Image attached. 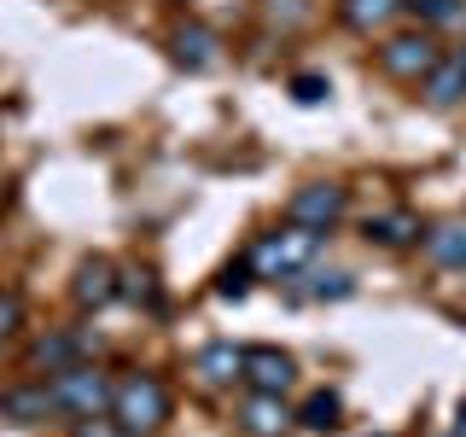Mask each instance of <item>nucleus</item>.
<instances>
[{
	"label": "nucleus",
	"mask_w": 466,
	"mask_h": 437,
	"mask_svg": "<svg viewBox=\"0 0 466 437\" xmlns=\"http://www.w3.org/2000/svg\"><path fill=\"white\" fill-rule=\"evenodd\" d=\"M455 437H466V402H461V420H455Z\"/></svg>",
	"instance_id": "a878e982"
},
{
	"label": "nucleus",
	"mask_w": 466,
	"mask_h": 437,
	"mask_svg": "<svg viewBox=\"0 0 466 437\" xmlns=\"http://www.w3.org/2000/svg\"><path fill=\"white\" fill-rule=\"evenodd\" d=\"M70 437H128V432L116 426L111 414H94V420H76V432H70Z\"/></svg>",
	"instance_id": "393cba45"
},
{
	"label": "nucleus",
	"mask_w": 466,
	"mask_h": 437,
	"mask_svg": "<svg viewBox=\"0 0 466 437\" xmlns=\"http://www.w3.org/2000/svg\"><path fill=\"white\" fill-rule=\"evenodd\" d=\"M420 94H426L437 111L461 106V99H466V53H443V58H437V70L420 82Z\"/></svg>",
	"instance_id": "9b49d317"
},
{
	"label": "nucleus",
	"mask_w": 466,
	"mask_h": 437,
	"mask_svg": "<svg viewBox=\"0 0 466 437\" xmlns=\"http://www.w3.org/2000/svg\"><path fill=\"white\" fill-rule=\"evenodd\" d=\"M123 298L128 303H146V310H157V286L146 269H123Z\"/></svg>",
	"instance_id": "412c9836"
},
{
	"label": "nucleus",
	"mask_w": 466,
	"mask_h": 437,
	"mask_svg": "<svg viewBox=\"0 0 466 437\" xmlns=\"http://www.w3.org/2000/svg\"><path fill=\"white\" fill-rule=\"evenodd\" d=\"M70 298L82 303V310H106V303L123 298V269L106 257H87L76 269V280H70Z\"/></svg>",
	"instance_id": "0eeeda50"
},
{
	"label": "nucleus",
	"mask_w": 466,
	"mask_h": 437,
	"mask_svg": "<svg viewBox=\"0 0 466 437\" xmlns=\"http://www.w3.org/2000/svg\"><path fill=\"white\" fill-rule=\"evenodd\" d=\"M339 414H344L339 391H315V397L298 408V426H309V432H339Z\"/></svg>",
	"instance_id": "f3484780"
},
{
	"label": "nucleus",
	"mask_w": 466,
	"mask_h": 437,
	"mask_svg": "<svg viewBox=\"0 0 466 437\" xmlns=\"http://www.w3.org/2000/svg\"><path fill=\"white\" fill-rule=\"evenodd\" d=\"M111 420L128 437H152L169 420L164 379H157V373H123V379H116V391H111Z\"/></svg>",
	"instance_id": "f03ea898"
},
{
	"label": "nucleus",
	"mask_w": 466,
	"mask_h": 437,
	"mask_svg": "<svg viewBox=\"0 0 466 437\" xmlns=\"http://www.w3.org/2000/svg\"><path fill=\"white\" fill-rule=\"evenodd\" d=\"M0 204H6V175H0Z\"/></svg>",
	"instance_id": "bb28decb"
},
{
	"label": "nucleus",
	"mask_w": 466,
	"mask_h": 437,
	"mask_svg": "<svg viewBox=\"0 0 466 437\" xmlns=\"http://www.w3.org/2000/svg\"><path fill=\"white\" fill-rule=\"evenodd\" d=\"M169 47H175V58H181L187 70H210V65H216V36H210L204 24H181Z\"/></svg>",
	"instance_id": "2eb2a0df"
},
{
	"label": "nucleus",
	"mask_w": 466,
	"mask_h": 437,
	"mask_svg": "<svg viewBox=\"0 0 466 437\" xmlns=\"http://www.w3.org/2000/svg\"><path fill=\"white\" fill-rule=\"evenodd\" d=\"M193 373H198L204 391H233L245 379V350L228 344V339H216V344H204L193 356Z\"/></svg>",
	"instance_id": "1a4fd4ad"
},
{
	"label": "nucleus",
	"mask_w": 466,
	"mask_h": 437,
	"mask_svg": "<svg viewBox=\"0 0 466 437\" xmlns=\"http://www.w3.org/2000/svg\"><path fill=\"white\" fill-rule=\"evenodd\" d=\"M245 385L268 391V397H286V391L298 385V361H291L286 350H274V344H251L245 350Z\"/></svg>",
	"instance_id": "423d86ee"
},
{
	"label": "nucleus",
	"mask_w": 466,
	"mask_h": 437,
	"mask_svg": "<svg viewBox=\"0 0 466 437\" xmlns=\"http://www.w3.org/2000/svg\"><path fill=\"white\" fill-rule=\"evenodd\" d=\"M368 239L385 245V251H402V245L426 239V228H420L414 210H385V216H368Z\"/></svg>",
	"instance_id": "ddd939ff"
},
{
	"label": "nucleus",
	"mask_w": 466,
	"mask_h": 437,
	"mask_svg": "<svg viewBox=\"0 0 466 437\" xmlns=\"http://www.w3.org/2000/svg\"><path fill=\"white\" fill-rule=\"evenodd\" d=\"M76 361H82V332H47V339H35V350H29V368L41 379L58 373V368H76Z\"/></svg>",
	"instance_id": "4468645a"
},
{
	"label": "nucleus",
	"mask_w": 466,
	"mask_h": 437,
	"mask_svg": "<svg viewBox=\"0 0 466 437\" xmlns=\"http://www.w3.org/2000/svg\"><path fill=\"white\" fill-rule=\"evenodd\" d=\"M47 385H53L58 414H70V420L111 414V391H116V379H106V373L94 368V361H76V368H58V373H47Z\"/></svg>",
	"instance_id": "7ed1b4c3"
},
{
	"label": "nucleus",
	"mask_w": 466,
	"mask_h": 437,
	"mask_svg": "<svg viewBox=\"0 0 466 437\" xmlns=\"http://www.w3.org/2000/svg\"><path fill=\"white\" fill-rule=\"evenodd\" d=\"M402 12V0H344V24L361 29V36H373V29H385L390 18Z\"/></svg>",
	"instance_id": "dca6fc26"
},
{
	"label": "nucleus",
	"mask_w": 466,
	"mask_h": 437,
	"mask_svg": "<svg viewBox=\"0 0 466 437\" xmlns=\"http://www.w3.org/2000/svg\"><path fill=\"white\" fill-rule=\"evenodd\" d=\"M426 257L437 262V269H466V216H449V222L426 228Z\"/></svg>",
	"instance_id": "f8f14e48"
},
{
	"label": "nucleus",
	"mask_w": 466,
	"mask_h": 437,
	"mask_svg": "<svg viewBox=\"0 0 466 437\" xmlns=\"http://www.w3.org/2000/svg\"><path fill=\"white\" fill-rule=\"evenodd\" d=\"M291 420H298V414L286 408V397H268V391H251V397H245V408H239L245 437H286Z\"/></svg>",
	"instance_id": "9d476101"
},
{
	"label": "nucleus",
	"mask_w": 466,
	"mask_h": 437,
	"mask_svg": "<svg viewBox=\"0 0 466 437\" xmlns=\"http://www.w3.org/2000/svg\"><path fill=\"white\" fill-rule=\"evenodd\" d=\"M344 210H350V187H339V181H309V187H298V193H291V204H286L291 222L320 228V233L339 228Z\"/></svg>",
	"instance_id": "39448f33"
},
{
	"label": "nucleus",
	"mask_w": 466,
	"mask_h": 437,
	"mask_svg": "<svg viewBox=\"0 0 466 437\" xmlns=\"http://www.w3.org/2000/svg\"><path fill=\"white\" fill-rule=\"evenodd\" d=\"M327 94H332V82L320 76V70H298V76H291V99H298V106H320Z\"/></svg>",
	"instance_id": "6ab92c4d"
},
{
	"label": "nucleus",
	"mask_w": 466,
	"mask_h": 437,
	"mask_svg": "<svg viewBox=\"0 0 466 437\" xmlns=\"http://www.w3.org/2000/svg\"><path fill=\"white\" fill-rule=\"evenodd\" d=\"M356 291V280H350L344 269H332V274H309V286H303V298H320V303H339Z\"/></svg>",
	"instance_id": "a211bd4d"
},
{
	"label": "nucleus",
	"mask_w": 466,
	"mask_h": 437,
	"mask_svg": "<svg viewBox=\"0 0 466 437\" xmlns=\"http://www.w3.org/2000/svg\"><path fill=\"white\" fill-rule=\"evenodd\" d=\"M320 239H327L320 228L286 222V228L262 233V239L251 245V269L262 274V280H298V274H309V262L320 257Z\"/></svg>",
	"instance_id": "f257e3e1"
},
{
	"label": "nucleus",
	"mask_w": 466,
	"mask_h": 437,
	"mask_svg": "<svg viewBox=\"0 0 466 437\" xmlns=\"http://www.w3.org/2000/svg\"><path fill=\"white\" fill-rule=\"evenodd\" d=\"M402 12H414L420 24H449L461 18V0H402Z\"/></svg>",
	"instance_id": "aec40b11"
},
{
	"label": "nucleus",
	"mask_w": 466,
	"mask_h": 437,
	"mask_svg": "<svg viewBox=\"0 0 466 437\" xmlns=\"http://www.w3.org/2000/svg\"><path fill=\"white\" fill-rule=\"evenodd\" d=\"M47 414H58L47 379H24V385L0 391V420H12V426H41Z\"/></svg>",
	"instance_id": "6e6552de"
},
{
	"label": "nucleus",
	"mask_w": 466,
	"mask_h": 437,
	"mask_svg": "<svg viewBox=\"0 0 466 437\" xmlns=\"http://www.w3.org/2000/svg\"><path fill=\"white\" fill-rule=\"evenodd\" d=\"M251 274H257V269H222V280H216V298L239 303L245 291H251Z\"/></svg>",
	"instance_id": "b1692460"
},
{
	"label": "nucleus",
	"mask_w": 466,
	"mask_h": 437,
	"mask_svg": "<svg viewBox=\"0 0 466 437\" xmlns=\"http://www.w3.org/2000/svg\"><path fill=\"white\" fill-rule=\"evenodd\" d=\"M268 24H280V29L309 24V0H268Z\"/></svg>",
	"instance_id": "5701e85b"
},
{
	"label": "nucleus",
	"mask_w": 466,
	"mask_h": 437,
	"mask_svg": "<svg viewBox=\"0 0 466 437\" xmlns=\"http://www.w3.org/2000/svg\"><path fill=\"white\" fill-rule=\"evenodd\" d=\"M437 58H443V47L431 41V29H408V36H390L385 47H379V65L397 82H426L437 70Z\"/></svg>",
	"instance_id": "20e7f679"
},
{
	"label": "nucleus",
	"mask_w": 466,
	"mask_h": 437,
	"mask_svg": "<svg viewBox=\"0 0 466 437\" xmlns=\"http://www.w3.org/2000/svg\"><path fill=\"white\" fill-rule=\"evenodd\" d=\"M18 327H24V298L12 286H0V344H6Z\"/></svg>",
	"instance_id": "4be33fe9"
}]
</instances>
